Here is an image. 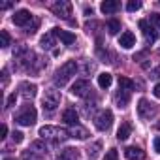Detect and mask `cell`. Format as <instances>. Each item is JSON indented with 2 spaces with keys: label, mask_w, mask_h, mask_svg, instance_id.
Segmentation results:
<instances>
[{
  "label": "cell",
  "mask_w": 160,
  "mask_h": 160,
  "mask_svg": "<svg viewBox=\"0 0 160 160\" xmlns=\"http://www.w3.org/2000/svg\"><path fill=\"white\" fill-rule=\"evenodd\" d=\"M119 45H121L122 49H132V47L136 45V36H134L130 30L122 32V34H121V38H119Z\"/></svg>",
  "instance_id": "cell-14"
},
{
  "label": "cell",
  "mask_w": 160,
  "mask_h": 160,
  "mask_svg": "<svg viewBox=\"0 0 160 160\" xmlns=\"http://www.w3.org/2000/svg\"><path fill=\"white\" fill-rule=\"evenodd\" d=\"M151 21H152V23L156 25V28L160 30V13H152V15H151Z\"/></svg>",
  "instance_id": "cell-29"
},
{
  "label": "cell",
  "mask_w": 160,
  "mask_h": 160,
  "mask_svg": "<svg viewBox=\"0 0 160 160\" xmlns=\"http://www.w3.org/2000/svg\"><path fill=\"white\" fill-rule=\"evenodd\" d=\"M124 156L128 160H145V151H141L139 147H126Z\"/></svg>",
  "instance_id": "cell-16"
},
{
  "label": "cell",
  "mask_w": 160,
  "mask_h": 160,
  "mask_svg": "<svg viewBox=\"0 0 160 160\" xmlns=\"http://www.w3.org/2000/svg\"><path fill=\"white\" fill-rule=\"evenodd\" d=\"M53 34L64 43V45H72V43H75V34H72V32H68V30H62V28H53Z\"/></svg>",
  "instance_id": "cell-11"
},
{
  "label": "cell",
  "mask_w": 160,
  "mask_h": 160,
  "mask_svg": "<svg viewBox=\"0 0 160 160\" xmlns=\"http://www.w3.org/2000/svg\"><path fill=\"white\" fill-rule=\"evenodd\" d=\"M111 81H113L111 73H100V75H98V87H100V89H108V87L111 85Z\"/></svg>",
  "instance_id": "cell-22"
},
{
  "label": "cell",
  "mask_w": 160,
  "mask_h": 160,
  "mask_svg": "<svg viewBox=\"0 0 160 160\" xmlns=\"http://www.w3.org/2000/svg\"><path fill=\"white\" fill-rule=\"evenodd\" d=\"M4 160H15V158H4Z\"/></svg>",
  "instance_id": "cell-38"
},
{
  "label": "cell",
  "mask_w": 160,
  "mask_h": 160,
  "mask_svg": "<svg viewBox=\"0 0 160 160\" xmlns=\"http://www.w3.org/2000/svg\"><path fill=\"white\" fill-rule=\"evenodd\" d=\"M12 136H13V141H15V143H21V141H23V134H21V132H13Z\"/></svg>",
  "instance_id": "cell-31"
},
{
  "label": "cell",
  "mask_w": 160,
  "mask_h": 160,
  "mask_svg": "<svg viewBox=\"0 0 160 160\" xmlns=\"http://www.w3.org/2000/svg\"><path fill=\"white\" fill-rule=\"evenodd\" d=\"M141 8V2H139V0H130V2L126 4V10L128 12H138Z\"/></svg>",
  "instance_id": "cell-26"
},
{
  "label": "cell",
  "mask_w": 160,
  "mask_h": 160,
  "mask_svg": "<svg viewBox=\"0 0 160 160\" xmlns=\"http://www.w3.org/2000/svg\"><path fill=\"white\" fill-rule=\"evenodd\" d=\"M0 8H2V10H8V8H12V2H4Z\"/></svg>",
  "instance_id": "cell-37"
},
{
  "label": "cell",
  "mask_w": 160,
  "mask_h": 160,
  "mask_svg": "<svg viewBox=\"0 0 160 160\" xmlns=\"http://www.w3.org/2000/svg\"><path fill=\"white\" fill-rule=\"evenodd\" d=\"M10 43H12V38H10V34L6 32V30H0V47H10Z\"/></svg>",
  "instance_id": "cell-24"
},
{
  "label": "cell",
  "mask_w": 160,
  "mask_h": 160,
  "mask_svg": "<svg viewBox=\"0 0 160 160\" xmlns=\"http://www.w3.org/2000/svg\"><path fill=\"white\" fill-rule=\"evenodd\" d=\"M2 75H4V87H6V85H8V72L4 70V72H2Z\"/></svg>",
  "instance_id": "cell-36"
},
{
  "label": "cell",
  "mask_w": 160,
  "mask_h": 160,
  "mask_svg": "<svg viewBox=\"0 0 160 160\" xmlns=\"http://www.w3.org/2000/svg\"><path fill=\"white\" fill-rule=\"evenodd\" d=\"M91 91H92V87H91V83L87 79H77V81L72 85V94L79 96V98H87L91 94Z\"/></svg>",
  "instance_id": "cell-6"
},
{
  "label": "cell",
  "mask_w": 160,
  "mask_h": 160,
  "mask_svg": "<svg viewBox=\"0 0 160 160\" xmlns=\"http://www.w3.org/2000/svg\"><path fill=\"white\" fill-rule=\"evenodd\" d=\"M139 28H141V32H143V36H145V40H147L149 43H154V42L158 40V30H156L152 25H149V21L141 19V21H139Z\"/></svg>",
  "instance_id": "cell-10"
},
{
  "label": "cell",
  "mask_w": 160,
  "mask_h": 160,
  "mask_svg": "<svg viewBox=\"0 0 160 160\" xmlns=\"http://www.w3.org/2000/svg\"><path fill=\"white\" fill-rule=\"evenodd\" d=\"M40 136H42V139H49L51 143H60L66 138H70V132L64 128H58V126H42Z\"/></svg>",
  "instance_id": "cell-2"
},
{
  "label": "cell",
  "mask_w": 160,
  "mask_h": 160,
  "mask_svg": "<svg viewBox=\"0 0 160 160\" xmlns=\"http://www.w3.org/2000/svg\"><path fill=\"white\" fill-rule=\"evenodd\" d=\"M55 38H57V36L53 34V30H51V32H47L45 36H42V42H40V43H42V47H43V49H51V47L55 45Z\"/></svg>",
  "instance_id": "cell-21"
},
{
  "label": "cell",
  "mask_w": 160,
  "mask_h": 160,
  "mask_svg": "<svg viewBox=\"0 0 160 160\" xmlns=\"http://www.w3.org/2000/svg\"><path fill=\"white\" fill-rule=\"evenodd\" d=\"M36 117H38L36 109H34L32 106H25V108L15 115V121H17L21 126H32V124L36 122Z\"/></svg>",
  "instance_id": "cell-4"
},
{
  "label": "cell",
  "mask_w": 160,
  "mask_h": 160,
  "mask_svg": "<svg viewBox=\"0 0 160 160\" xmlns=\"http://www.w3.org/2000/svg\"><path fill=\"white\" fill-rule=\"evenodd\" d=\"M75 72H77V62H75V60L64 62V64L55 72V85H58V87L68 85V81L75 75Z\"/></svg>",
  "instance_id": "cell-1"
},
{
  "label": "cell",
  "mask_w": 160,
  "mask_h": 160,
  "mask_svg": "<svg viewBox=\"0 0 160 160\" xmlns=\"http://www.w3.org/2000/svg\"><path fill=\"white\" fill-rule=\"evenodd\" d=\"M70 138H77V139H87L89 138V132L81 126H72L70 130Z\"/></svg>",
  "instance_id": "cell-20"
},
{
  "label": "cell",
  "mask_w": 160,
  "mask_h": 160,
  "mask_svg": "<svg viewBox=\"0 0 160 160\" xmlns=\"http://www.w3.org/2000/svg\"><path fill=\"white\" fill-rule=\"evenodd\" d=\"M104 160H119V152H117V149H109V151L106 152Z\"/></svg>",
  "instance_id": "cell-27"
},
{
  "label": "cell",
  "mask_w": 160,
  "mask_h": 160,
  "mask_svg": "<svg viewBox=\"0 0 160 160\" xmlns=\"http://www.w3.org/2000/svg\"><path fill=\"white\" fill-rule=\"evenodd\" d=\"M119 87L121 89H128V91H132L134 89V81H132V79H128V77H119Z\"/></svg>",
  "instance_id": "cell-25"
},
{
  "label": "cell",
  "mask_w": 160,
  "mask_h": 160,
  "mask_svg": "<svg viewBox=\"0 0 160 160\" xmlns=\"http://www.w3.org/2000/svg\"><path fill=\"white\" fill-rule=\"evenodd\" d=\"M154 113H156V109H154V106H152L147 98H141V100L138 102V115H139L141 119L149 121L151 117H154Z\"/></svg>",
  "instance_id": "cell-8"
},
{
  "label": "cell",
  "mask_w": 160,
  "mask_h": 160,
  "mask_svg": "<svg viewBox=\"0 0 160 160\" xmlns=\"http://www.w3.org/2000/svg\"><path fill=\"white\" fill-rule=\"evenodd\" d=\"M152 145H154V151L160 154V136H156L154 138V141H152Z\"/></svg>",
  "instance_id": "cell-32"
},
{
  "label": "cell",
  "mask_w": 160,
  "mask_h": 160,
  "mask_svg": "<svg viewBox=\"0 0 160 160\" xmlns=\"http://www.w3.org/2000/svg\"><path fill=\"white\" fill-rule=\"evenodd\" d=\"M62 121H64L66 124H70V126H79V115H77L75 109H72V108L62 113Z\"/></svg>",
  "instance_id": "cell-18"
},
{
  "label": "cell",
  "mask_w": 160,
  "mask_h": 160,
  "mask_svg": "<svg viewBox=\"0 0 160 160\" xmlns=\"http://www.w3.org/2000/svg\"><path fill=\"white\" fill-rule=\"evenodd\" d=\"M6 134H8V126L2 124V126H0V138H6Z\"/></svg>",
  "instance_id": "cell-34"
},
{
  "label": "cell",
  "mask_w": 160,
  "mask_h": 160,
  "mask_svg": "<svg viewBox=\"0 0 160 160\" xmlns=\"http://www.w3.org/2000/svg\"><path fill=\"white\" fill-rule=\"evenodd\" d=\"M12 21H13L17 27H25V28H27V27L30 25V21H34V15H32L28 10H19V12L13 13Z\"/></svg>",
  "instance_id": "cell-9"
},
{
  "label": "cell",
  "mask_w": 160,
  "mask_h": 160,
  "mask_svg": "<svg viewBox=\"0 0 160 160\" xmlns=\"http://www.w3.org/2000/svg\"><path fill=\"white\" fill-rule=\"evenodd\" d=\"M53 13L57 17H62V19H70L72 15V2H68V0H58V2H55L51 6Z\"/></svg>",
  "instance_id": "cell-7"
},
{
  "label": "cell",
  "mask_w": 160,
  "mask_h": 160,
  "mask_svg": "<svg viewBox=\"0 0 160 160\" xmlns=\"http://www.w3.org/2000/svg\"><path fill=\"white\" fill-rule=\"evenodd\" d=\"M79 158H81V154H79L77 149L66 147V149H62V151L58 152V158H57V160H79Z\"/></svg>",
  "instance_id": "cell-15"
},
{
  "label": "cell",
  "mask_w": 160,
  "mask_h": 160,
  "mask_svg": "<svg viewBox=\"0 0 160 160\" xmlns=\"http://www.w3.org/2000/svg\"><path fill=\"white\" fill-rule=\"evenodd\" d=\"M152 94H154L156 98H160V83H158V85H156V87L152 89Z\"/></svg>",
  "instance_id": "cell-35"
},
{
  "label": "cell",
  "mask_w": 160,
  "mask_h": 160,
  "mask_svg": "<svg viewBox=\"0 0 160 160\" xmlns=\"http://www.w3.org/2000/svg\"><path fill=\"white\" fill-rule=\"evenodd\" d=\"M60 104V92L55 91V89H47L43 92V98H42V106L45 111H55Z\"/></svg>",
  "instance_id": "cell-3"
},
{
  "label": "cell",
  "mask_w": 160,
  "mask_h": 160,
  "mask_svg": "<svg viewBox=\"0 0 160 160\" xmlns=\"http://www.w3.org/2000/svg\"><path fill=\"white\" fill-rule=\"evenodd\" d=\"M158 77H160V68H154L151 72V79H158Z\"/></svg>",
  "instance_id": "cell-33"
},
{
  "label": "cell",
  "mask_w": 160,
  "mask_h": 160,
  "mask_svg": "<svg viewBox=\"0 0 160 160\" xmlns=\"http://www.w3.org/2000/svg\"><path fill=\"white\" fill-rule=\"evenodd\" d=\"M15 100H17V94H12V96L8 98V102H6V108H12V106L15 104Z\"/></svg>",
  "instance_id": "cell-30"
},
{
  "label": "cell",
  "mask_w": 160,
  "mask_h": 160,
  "mask_svg": "<svg viewBox=\"0 0 160 160\" xmlns=\"http://www.w3.org/2000/svg\"><path fill=\"white\" fill-rule=\"evenodd\" d=\"M130 134H132V126H130V122H122L121 128L117 130V139H119V141H124V139L130 138Z\"/></svg>",
  "instance_id": "cell-19"
},
{
  "label": "cell",
  "mask_w": 160,
  "mask_h": 160,
  "mask_svg": "<svg viewBox=\"0 0 160 160\" xmlns=\"http://www.w3.org/2000/svg\"><path fill=\"white\" fill-rule=\"evenodd\" d=\"M98 151H100V143H94V145L89 149V154H91V156H96V154H98Z\"/></svg>",
  "instance_id": "cell-28"
},
{
  "label": "cell",
  "mask_w": 160,
  "mask_h": 160,
  "mask_svg": "<svg viewBox=\"0 0 160 160\" xmlns=\"http://www.w3.org/2000/svg\"><path fill=\"white\" fill-rule=\"evenodd\" d=\"M36 85L34 83H21L19 85V94L25 98V100H32L34 96H36Z\"/></svg>",
  "instance_id": "cell-12"
},
{
  "label": "cell",
  "mask_w": 160,
  "mask_h": 160,
  "mask_svg": "<svg viewBox=\"0 0 160 160\" xmlns=\"http://www.w3.org/2000/svg\"><path fill=\"white\" fill-rule=\"evenodd\" d=\"M111 124H113V113H111L109 109H102V111H98V113L94 115V126H96L98 130L106 132V130L111 128Z\"/></svg>",
  "instance_id": "cell-5"
},
{
  "label": "cell",
  "mask_w": 160,
  "mask_h": 160,
  "mask_svg": "<svg viewBox=\"0 0 160 160\" xmlns=\"http://www.w3.org/2000/svg\"><path fill=\"white\" fill-rule=\"evenodd\" d=\"M108 30H109L111 36L119 34V30H121V21H117V19H109V21H108Z\"/></svg>",
  "instance_id": "cell-23"
},
{
  "label": "cell",
  "mask_w": 160,
  "mask_h": 160,
  "mask_svg": "<svg viewBox=\"0 0 160 160\" xmlns=\"http://www.w3.org/2000/svg\"><path fill=\"white\" fill-rule=\"evenodd\" d=\"M121 8V4L117 2V0H106V2L100 4V10L106 13V15H111V13H117Z\"/></svg>",
  "instance_id": "cell-17"
},
{
  "label": "cell",
  "mask_w": 160,
  "mask_h": 160,
  "mask_svg": "<svg viewBox=\"0 0 160 160\" xmlns=\"http://www.w3.org/2000/svg\"><path fill=\"white\" fill-rule=\"evenodd\" d=\"M115 104H117V108H126L130 104V91L119 87V91L115 94Z\"/></svg>",
  "instance_id": "cell-13"
}]
</instances>
